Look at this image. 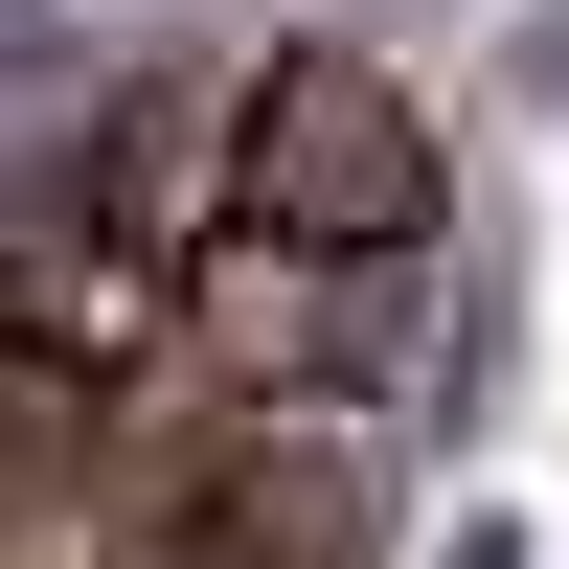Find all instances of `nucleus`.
<instances>
[{
  "instance_id": "obj_1",
  "label": "nucleus",
  "mask_w": 569,
  "mask_h": 569,
  "mask_svg": "<svg viewBox=\"0 0 569 569\" xmlns=\"http://www.w3.org/2000/svg\"><path fill=\"white\" fill-rule=\"evenodd\" d=\"M206 182H228V228H273V251L388 273L410 228H433V114H410V69H388V46H273V69L228 91Z\"/></svg>"
},
{
  "instance_id": "obj_2",
  "label": "nucleus",
  "mask_w": 569,
  "mask_h": 569,
  "mask_svg": "<svg viewBox=\"0 0 569 569\" xmlns=\"http://www.w3.org/2000/svg\"><path fill=\"white\" fill-rule=\"evenodd\" d=\"M0 342H46V365H160L182 342V273H160V228H0Z\"/></svg>"
}]
</instances>
